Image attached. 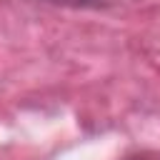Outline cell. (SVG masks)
Wrapping results in <instances>:
<instances>
[{
	"label": "cell",
	"instance_id": "1",
	"mask_svg": "<svg viewBox=\"0 0 160 160\" xmlns=\"http://www.w3.org/2000/svg\"><path fill=\"white\" fill-rule=\"evenodd\" d=\"M130 160H145V158H130Z\"/></svg>",
	"mask_w": 160,
	"mask_h": 160
}]
</instances>
